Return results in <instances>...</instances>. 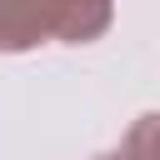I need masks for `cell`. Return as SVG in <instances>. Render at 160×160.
Instances as JSON below:
<instances>
[{
    "label": "cell",
    "mask_w": 160,
    "mask_h": 160,
    "mask_svg": "<svg viewBox=\"0 0 160 160\" xmlns=\"http://www.w3.org/2000/svg\"><path fill=\"white\" fill-rule=\"evenodd\" d=\"M110 25V0H0V50H30L45 35L90 40Z\"/></svg>",
    "instance_id": "obj_1"
},
{
    "label": "cell",
    "mask_w": 160,
    "mask_h": 160,
    "mask_svg": "<svg viewBox=\"0 0 160 160\" xmlns=\"http://www.w3.org/2000/svg\"><path fill=\"white\" fill-rule=\"evenodd\" d=\"M105 160H120V155H105Z\"/></svg>",
    "instance_id": "obj_2"
}]
</instances>
